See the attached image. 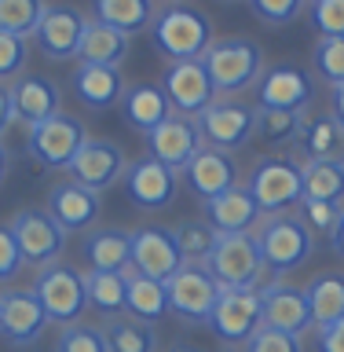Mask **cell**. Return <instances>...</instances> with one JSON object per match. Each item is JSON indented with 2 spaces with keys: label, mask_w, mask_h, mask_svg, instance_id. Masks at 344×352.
<instances>
[{
  "label": "cell",
  "mask_w": 344,
  "mask_h": 352,
  "mask_svg": "<svg viewBox=\"0 0 344 352\" xmlns=\"http://www.w3.org/2000/svg\"><path fill=\"white\" fill-rule=\"evenodd\" d=\"M150 41L169 63H194L213 48V22L191 4H165L150 19Z\"/></svg>",
  "instance_id": "6da1fadb"
},
{
  "label": "cell",
  "mask_w": 344,
  "mask_h": 352,
  "mask_svg": "<svg viewBox=\"0 0 344 352\" xmlns=\"http://www.w3.org/2000/svg\"><path fill=\"white\" fill-rule=\"evenodd\" d=\"M253 239H257L264 268H268L275 279L297 272L301 264L312 261V253H315V235L308 231L304 220L293 217V213L260 217V224L253 228Z\"/></svg>",
  "instance_id": "7a4b0ae2"
},
{
  "label": "cell",
  "mask_w": 344,
  "mask_h": 352,
  "mask_svg": "<svg viewBox=\"0 0 344 352\" xmlns=\"http://www.w3.org/2000/svg\"><path fill=\"white\" fill-rule=\"evenodd\" d=\"M202 66L216 88V96L220 92L235 96V92H246V88H257L264 74V52L249 37H224V41H213V48L202 55Z\"/></svg>",
  "instance_id": "3957f363"
},
{
  "label": "cell",
  "mask_w": 344,
  "mask_h": 352,
  "mask_svg": "<svg viewBox=\"0 0 344 352\" xmlns=\"http://www.w3.org/2000/svg\"><path fill=\"white\" fill-rule=\"evenodd\" d=\"M246 191L253 195V202L260 206L264 217L290 213L293 206L304 202V169L301 162L286 158V154H268L253 165Z\"/></svg>",
  "instance_id": "277c9868"
},
{
  "label": "cell",
  "mask_w": 344,
  "mask_h": 352,
  "mask_svg": "<svg viewBox=\"0 0 344 352\" xmlns=\"http://www.w3.org/2000/svg\"><path fill=\"white\" fill-rule=\"evenodd\" d=\"M205 272L224 290H260V275L268 268L253 235H216V246L205 257Z\"/></svg>",
  "instance_id": "5b68a950"
},
{
  "label": "cell",
  "mask_w": 344,
  "mask_h": 352,
  "mask_svg": "<svg viewBox=\"0 0 344 352\" xmlns=\"http://www.w3.org/2000/svg\"><path fill=\"white\" fill-rule=\"evenodd\" d=\"M33 294L48 316V323H59V327H70V323H81V312L88 305V294H84V275L70 268V264H48V268L37 272V283H33Z\"/></svg>",
  "instance_id": "8992f818"
},
{
  "label": "cell",
  "mask_w": 344,
  "mask_h": 352,
  "mask_svg": "<svg viewBox=\"0 0 344 352\" xmlns=\"http://www.w3.org/2000/svg\"><path fill=\"white\" fill-rule=\"evenodd\" d=\"M198 125H202L205 147H216L224 154L238 151L257 136V107L242 103V99H213L198 114Z\"/></svg>",
  "instance_id": "52a82bcc"
},
{
  "label": "cell",
  "mask_w": 344,
  "mask_h": 352,
  "mask_svg": "<svg viewBox=\"0 0 344 352\" xmlns=\"http://www.w3.org/2000/svg\"><path fill=\"white\" fill-rule=\"evenodd\" d=\"M165 294H169V312H176L187 323H209L224 286L205 272V264H183L165 283Z\"/></svg>",
  "instance_id": "ba28073f"
},
{
  "label": "cell",
  "mask_w": 344,
  "mask_h": 352,
  "mask_svg": "<svg viewBox=\"0 0 344 352\" xmlns=\"http://www.w3.org/2000/svg\"><path fill=\"white\" fill-rule=\"evenodd\" d=\"M8 228H11V235H15L19 253L26 264L48 268V264H55L59 253L66 250V231L55 224V217L48 209H19Z\"/></svg>",
  "instance_id": "9c48e42d"
},
{
  "label": "cell",
  "mask_w": 344,
  "mask_h": 352,
  "mask_svg": "<svg viewBox=\"0 0 344 352\" xmlns=\"http://www.w3.org/2000/svg\"><path fill=\"white\" fill-rule=\"evenodd\" d=\"M84 140L88 136H84L81 121L70 114H55V118L30 129L26 147H30V158L37 165H44V169H70L73 154L81 151Z\"/></svg>",
  "instance_id": "30bf717a"
},
{
  "label": "cell",
  "mask_w": 344,
  "mask_h": 352,
  "mask_svg": "<svg viewBox=\"0 0 344 352\" xmlns=\"http://www.w3.org/2000/svg\"><path fill=\"white\" fill-rule=\"evenodd\" d=\"M315 99V81L312 74L301 66L279 63V66H264L260 81H257V107H271V110H293L304 114Z\"/></svg>",
  "instance_id": "8fae6325"
},
{
  "label": "cell",
  "mask_w": 344,
  "mask_h": 352,
  "mask_svg": "<svg viewBox=\"0 0 344 352\" xmlns=\"http://www.w3.org/2000/svg\"><path fill=\"white\" fill-rule=\"evenodd\" d=\"M202 147H205V140H202L198 118H183V114H172L147 136V154L172 173H183Z\"/></svg>",
  "instance_id": "7c38bea8"
},
{
  "label": "cell",
  "mask_w": 344,
  "mask_h": 352,
  "mask_svg": "<svg viewBox=\"0 0 344 352\" xmlns=\"http://www.w3.org/2000/svg\"><path fill=\"white\" fill-rule=\"evenodd\" d=\"M125 169H128L125 151L114 140H92V136L81 143V151L70 162V176L88 191H106L110 184L125 180Z\"/></svg>",
  "instance_id": "4fadbf2b"
},
{
  "label": "cell",
  "mask_w": 344,
  "mask_h": 352,
  "mask_svg": "<svg viewBox=\"0 0 344 352\" xmlns=\"http://www.w3.org/2000/svg\"><path fill=\"white\" fill-rule=\"evenodd\" d=\"M260 319H264V327L286 330V334H297V338L315 327L304 286H293L282 279H271L260 286Z\"/></svg>",
  "instance_id": "5bb4252c"
},
{
  "label": "cell",
  "mask_w": 344,
  "mask_h": 352,
  "mask_svg": "<svg viewBox=\"0 0 344 352\" xmlns=\"http://www.w3.org/2000/svg\"><path fill=\"white\" fill-rule=\"evenodd\" d=\"M260 323V290H224L209 316L213 334L227 345H246Z\"/></svg>",
  "instance_id": "9a60e30c"
},
{
  "label": "cell",
  "mask_w": 344,
  "mask_h": 352,
  "mask_svg": "<svg viewBox=\"0 0 344 352\" xmlns=\"http://www.w3.org/2000/svg\"><path fill=\"white\" fill-rule=\"evenodd\" d=\"M180 268H183V257L169 228L150 224V228L132 231V272L158 279V283H169Z\"/></svg>",
  "instance_id": "2e32d148"
},
{
  "label": "cell",
  "mask_w": 344,
  "mask_h": 352,
  "mask_svg": "<svg viewBox=\"0 0 344 352\" xmlns=\"http://www.w3.org/2000/svg\"><path fill=\"white\" fill-rule=\"evenodd\" d=\"M81 33H84V15L73 4H48L37 33H33V41H37L44 59L66 63V59H77Z\"/></svg>",
  "instance_id": "e0dca14e"
},
{
  "label": "cell",
  "mask_w": 344,
  "mask_h": 352,
  "mask_svg": "<svg viewBox=\"0 0 344 352\" xmlns=\"http://www.w3.org/2000/svg\"><path fill=\"white\" fill-rule=\"evenodd\" d=\"M161 88L172 103V114H183V118H198L202 110L216 99V88L209 81L202 59L194 63H169V70L161 77Z\"/></svg>",
  "instance_id": "ac0fdd59"
},
{
  "label": "cell",
  "mask_w": 344,
  "mask_h": 352,
  "mask_svg": "<svg viewBox=\"0 0 344 352\" xmlns=\"http://www.w3.org/2000/svg\"><path fill=\"white\" fill-rule=\"evenodd\" d=\"M48 330V316L33 290H4L0 294V338L15 349H26Z\"/></svg>",
  "instance_id": "d6986e66"
},
{
  "label": "cell",
  "mask_w": 344,
  "mask_h": 352,
  "mask_svg": "<svg viewBox=\"0 0 344 352\" xmlns=\"http://www.w3.org/2000/svg\"><path fill=\"white\" fill-rule=\"evenodd\" d=\"M176 187H180L176 173L165 169L161 162H154L150 154L128 162V169H125V195L139 209H165L176 198Z\"/></svg>",
  "instance_id": "ffe728a7"
},
{
  "label": "cell",
  "mask_w": 344,
  "mask_h": 352,
  "mask_svg": "<svg viewBox=\"0 0 344 352\" xmlns=\"http://www.w3.org/2000/svg\"><path fill=\"white\" fill-rule=\"evenodd\" d=\"M11 107H15V121H26V125H41L55 114H62V92L51 77L44 74H22L15 85H11Z\"/></svg>",
  "instance_id": "44dd1931"
},
{
  "label": "cell",
  "mask_w": 344,
  "mask_h": 352,
  "mask_svg": "<svg viewBox=\"0 0 344 352\" xmlns=\"http://www.w3.org/2000/svg\"><path fill=\"white\" fill-rule=\"evenodd\" d=\"M260 206L253 202L246 184H235L231 191L216 195L205 202V220L216 228V235H253V228L260 224Z\"/></svg>",
  "instance_id": "7402d4cb"
},
{
  "label": "cell",
  "mask_w": 344,
  "mask_h": 352,
  "mask_svg": "<svg viewBox=\"0 0 344 352\" xmlns=\"http://www.w3.org/2000/svg\"><path fill=\"white\" fill-rule=\"evenodd\" d=\"M183 176H187V187H191L202 202H209V198L224 195L238 184V165L231 162V154H224V151L202 147L191 158V165L183 169Z\"/></svg>",
  "instance_id": "603a6c76"
},
{
  "label": "cell",
  "mask_w": 344,
  "mask_h": 352,
  "mask_svg": "<svg viewBox=\"0 0 344 352\" xmlns=\"http://www.w3.org/2000/svg\"><path fill=\"white\" fill-rule=\"evenodd\" d=\"M48 213L55 217V224L62 231H84L99 217V191H88L77 180L55 184L48 195Z\"/></svg>",
  "instance_id": "cb8c5ba5"
},
{
  "label": "cell",
  "mask_w": 344,
  "mask_h": 352,
  "mask_svg": "<svg viewBox=\"0 0 344 352\" xmlns=\"http://www.w3.org/2000/svg\"><path fill=\"white\" fill-rule=\"evenodd\" d=\"M77 103L88 110H106L121 103L125 96V81H121L117 66H95V63H77V70L70 77Z\"/></svg>",
  "instance_id": "d4e9b609"
},
{
  "label": "cell",
  "mask_w": 344,
  "mask_h": 352,
  "mask_svg": "<svg viewBox=\"0 0 344 352\" xmlns=\"http://www.w3.org/2000/svg\"><path fill=\"white\" fill-rule=\"evenodd\" d=\"M121 118H125L128 129L150 136L161 121L172 118V103H169V96H165L161 85H132V88H125V96H121Z\"/></svg>",
  "instance_id": "484cf974"
},
{
  "label": "cell",
  "mask_w": 344,
  "mask_h": 352,
  "mask_svg": "<svg viewBox=\"0 0 344 352\" xmlns=\"http://www.w3.org/2000/svg\"><path fill=\"white\" fill-rule=\"evenodd\" d=\"M297 147H301L304 162H344V125L334 114L304 118Z\"/></svg>",
  "instance_id": "4316f807"
},
{
  "label": "cell",
  "mask_w": 344,
  "mask_h": 352,
  "mask_svg": "<svg viewBox=\"0 0 344 352\" xmlns=\"http://www.w3.org/2000/svg\"><path fill=\"white\" fill-rule=\"evenodd\" d=\"M84 257L92 272H128L132 268V231L99 228L84 239Z\"/></svg>",
  "instance_id": "83f0119b"
},
{
  "label": "cell",
  "mask_w": 344,
  "mask_h": 352,
  "mask_svg": "<svg viewBox=\"0 0 344 352\" xmlns=\"http://www.w3.org/2000/svg\"><path fill=\"white\" fill-rule=\"evenodd\" d=\"M128 33H121L114 26L99 19H84V33H81V48L77 59L81 63H95V66H117L128 55Z\"/></svg>",
  "instance_id": "f1b7e54d"
},
{
  "label": "cell",
  "mask_w": 344,
  "mask_h": 352,
  "mask_svg": "<svg viewBox=\"0 0 344 352\" xmlns=\"http://www.w3.org/2000/svg\"><path fill=\"white\" fill-rule=\"evenodd\" d=\"M128 286H125V312L139 323H158V319L169 316V294H165V283L147 279V275L128 268Z\"/></svg>",
  "instance_id": "f546056e"
},
{
  "label": "cell",
  "mask_w": 344,
  "mask_h": 352,
  "mask_svg": "<svg viewBox=\"0 0 344 352\" xmlns=\"http://www.w3.org/2000/svg\"><path fill=\"white\" fill-rule=\"evenodd\" d=\"M308 308H312V323L323 330L330 323L344 319V275L341 272H323L304 286Z\"/></svg>",
  "instance_id": "4dcf8cb0"
},
{
  "label": "cell",
  "mask_w": 344,
  "mask_h": 352,
  "mask_svg": "<svg viewBox=\"0 0 344 352\" xmlns=\"http://www.w3.org/2000/svg\"><path fill=\"white\" fill-rule=\"evenodd\" d=\"M106 352H158V334L150 323H139L132 316H110L103 323Z\"/></svg>",
  "instance_id": "1f68e13d"
},
{
  "label": "cell",
  "mask_w": 344,
  "mask_h": 352,
  "mask_svg": "<svg viewBox=\"0 0 344 352\" xmlns=\"http://www.w3.org/2000/svg\"><path fill=\"white\" fill-rule=\"evenodd\" d=\"M95 4V19L106 22V26H114L121 33H139L150 26L154 19V0H92Z\"/></svg>",
  "instance_id": "d6a6232c"
},
{
  "label": "cell",
  "mask_w": 344,
  "mask_h": 352,
  "mask_svg": "<svg viewBox=\"0 0 344 352\" xmlns=\"http://www.w3.org/2000/svg\"><path fill=\"white\" fill-rule=\"evenodd\" d=\"M128 272H84V294H88V305L99 308L103 316H121L125 312V279Z\"/></svg>",
  "instance_id": "836d02e7"
},
{
  "label": "cell",
  "mask_w": 344,
  "mask_h": 352,
  "mask_svg": "<svg viewBox=\"0 0 344 352\" xmlns=\"http://www.w3.org/2000/svg\"><path fill=\"white\" fill-rule=\"evenodd\" d=\"M301 169L308 202H341L344 198V162H304Z\"/></svg>",
  "instance_id": "e575fe53"
},
{
  "label": "cell",
  "mask_w": 344,
  "mask_h": 352,
  "mask_svg": "<svg viewBox=\"0 0 344 352\" xmlns=\"http://www.w3.org/2000/svg\"><path fill=\"white\" fill-rule=\"evenodd\" d=\"M172 239L180 246L183 264H205V257L216 246V228L209 220H180L172 228Z\"/></svg>",
  "instance_id": "d590c367"
},
{
  "label": "cell",
  "mask_w": 344,
  "mask_h": 352,
  "mask_svg": "<svg viewBox=\"0 0 344 352\" xmlns=\"http://www.w3.org/2000/svg\"><path fill=\"white\" fill-rule=\"evenodd\" d=\"M304 129V114L293 110H271V107H257V140H264L268 147H282V143H297Z\"/></svg>",
  "instance_id": "8d00e7d4"
},
{
  "label": "cell",
  "mask_w": 344,
  "mask_h": 352,
  "mask_svg": "<svg viewBox=\"0 0 344 352\" xmlns=\"http://www.w3.org/2000/svg\"><path fill=\"white\" fill-rule=\"evenodd\" d=\"M44 0H0V30L15 37H33L44 19Z\"/></svg>",
  "instance_id": "74e56055"
},
{
  "label": "cell",
  "mask_w": 344,
  "mask_h": 352,
  "mask_svg": "<svg viewBox=\"0 0 344 352\" xmlns=\"http://www.w3.org/2000/svg\"><path fill=\"white\" fill-rule=\"evenodd\" d=\"M55 352H106V338L103 327H88V323H70L62 327Z\"/></svg>",
  "instance_id": "f35d334b"
},
{
  "label": "cell",
  "mask_w": 344,
  "mask_h": 352,
  "mask_svg": "<svg viewBox=\"0 0 344 352\" xmlns=\"http://www.w3.org/2000/svg\"><path fill=\"white\" fill-rule=\"evenodd\" d=\"M26 55H30L26 37H15V33L0 30V85L19 81V77L26 74Z\"/></svg>",
  "instance_id": "ab89813d"
},
{
  "label": "cell",
  "mask_w": 344,
  "mask_h": 352,
  "mask_svg": "<svg viewBox=\"0 0 344 352\" xmlns=\"http://www.w3.org/2000/svg\"><path fill=\"white\" fill-rule=\"evenodd\" d=\"M312 59H315V70L330 85H344V37H323L315 44Z\"/></svg>",
  "instance_id": "60d3db41"
},
{
  "label": "cell",
  "mask_w": 344,
  "mask_h": 352,
  "mask_svg": "<svg viewBox=\"0 0 344 352\" xmlns=\"http://www.w3.org/2000/svg\"><path fill=\"white\" fill-rule=\"evenodd\" d=\"M249 11L268 26H290L301 19V11L308 8V0H246Z\"/></svg>",
  "instance_id": "b9f144b4"
},
{
  "label": "cell",
  "mask_w": 344,
  "mask_h": 352,
  "mask_svg": "<svg viewBox=\"0 0 344 352\" xmlns=\"http://www.w3.org/2000/svg\"><path fill=\"white\" fill-rule=\"evenodd\" d=\"M308 15H312V26L319 30V41L344 37V0H312Z\"/></svg>",
  "instance_id": "7bdbcfd3"
},
{
  "label": "cell",
  "mask_w": 344,
  "mask_h": 352,
  "mask_svg": "<svg viewBox=\"0 0 344 352\" xmlns=\"http://www.w3.org/2000/svg\"><path fill=\"white\" fill-rule=\"evenodd\" d=\"M341 213H344L341 202H308V198H304V202H301V213H297V217L308 224V231H312V235H315V231H319V235H330V231L337 228Z\"/></svg>",
  "instance_id": "ee69618b"
},
{
  "label": "cell",
  "mask_w": 344,
  "mask_h": 352,
  "mask_svg": "<svg viewBox=\"0 0 344 352\" xmlns=\"http://www.w3.org/2000/svg\"><path fill=\"white\" fill-rule=\"evenodd\" d=\"M246 352H304L301 338L297 334H286V330H275V327H257V334L246 341Z\"/></svg>",
  "instance_id": "f6af8a7d"
},
{
  "label": "cell",
  "mask_w": 344,
  "mask_h": 352,
  "mask_svg": "<svg viewBox=\"0 0 344 352\" xmlns=\"http://www.w3.org/2000/svg\"><path fill=\"white\" fill-rule=\"evenodd\" d=\"M22 268H26V261L19 253V242L8 224H0V283H11Z\"/></svg>",
  "instance_id": "bcb514c9"
},
{
  "label": "cell",
  "mask_w": 344,
  "mask_h": 352,
  "mask_svg": "<svg viewBox=\"0 0 344 352\" xmlns=\"http://www.w3.org/2000/svg\"><path fill=\"white\" fill-rule=\"evenodd\" d=\"M319 352H344V319L319 330Z\"/></svg>",
  "instance_id": "7dc6e473"
},
{
  "label": "cell",
  "mask_w": 344,
  "mask_h": 352,
  "mask_svg": "<svg viewBox=\"0 0 344 352\" xmlns=\"http://www.w3.org/2000/svg\"><path fill=\"white\" fill-rule=\"evenodd\" d=\"M15 125V107H11V88L0 85V143H4L8 129Z\"/></svg>",
  "instance_id": "c3c4849f"
},
{
  "label": "cell",
  "mask_w": 344,
  "mask_h": 352,
  "mask_svg": "<svg viewBox=\"0 0 344 352\" xmlns=\"http://www.w3.org/2000/svg\"><path fill=\"white\" fill-rule=\"evenodd\" d=\"M330 246H334L337 257H344V213H341V220H337V228L330 231Z\"/></svg>",
  "instance_id": "681fc988"
},
{
  "label": "cell",
  "mask_w": 344,
  "mask_h": 352,
  "mask_svg": "<svg viewBox=\"0 0 344 352\" xmlns=\"http://www.w3.org/2000/svg\"><path fill=\"white\" fill-rule=\"evenodd\" d=\"M330 103H334V118L344 125V85H334V92H330Z\"/></svg>",
  "instance_id": "f907efd6"
},
{
  "label": "cell",
  "mask_w": 344,
  "mask_h": 352,
  "mask_svg": "<svg viewBox=\"0 0 344 352\" xmlns=\"http://www.w3.org/2000/svg\"><path fill=\"white\" fill-rule=\"evenodd\" d=\"M8 165H11V158H8V147L0 143V187H4V176H8Z\"/></svg>",
  "instance_id": "816d5d0a"
},
{
  "label": "cell",
  "mask_w": 344,
  "mask_h": 352,
  "mask_svg": "<svg viewBox=\"0 0 344 352\" xmlns=\"http://www.w3.org/2000/svg\"><path fill=\"white\" fill-rule=\"evenodd\" d=\"M172 352H198V349H191V345H180V349H172Z\"/></svg>",
  "instance_id": "f5cc1de1"
},
{
  "label": "cell",
  "mask_w": 344,
  "mask_h": 352,
  "mask_svg": "<svg viewBox=\"0 0 344 352\" xmlns=\"http://www.w3.org/2000/svg\"><path fill=\"white\" fill-rule=\"evenodd\" d=\"M169 4H183V0H169Z\"/></svg>",
  "instance_id": "db71d44e"
}]
</instances>
